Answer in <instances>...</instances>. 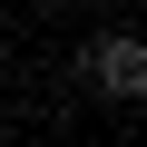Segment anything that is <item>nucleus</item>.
<instances>
[{
    "label": "nucleus",
    "instance_id": "nucleus-1",
    "mask_svg": "<svg viewBox=\"0 0 147 147\" xmlns=\"http://www.w3.org/2000/svg\"><path fill=\"white\" fill-rule=\"evenodd\" d=\"M79 79H88L98 98H118V108L147 98V39H137V30H98V39L79 49Z\"/></svg>",
    "mask_w": 147,
    "mask_h": 147
}]
</instances>
